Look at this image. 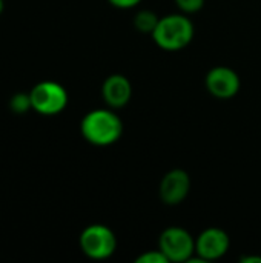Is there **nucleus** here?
<instances>
[{
	"label": "nucleus",
	"mask_w": 261,
	"mask_h": 263,
	"mask_svg": "<svg viewBox=\"0 0 261 263\" xmlns=\"http://www.w3.org/2000/svg\"><path fill=\"white\" fill-rule=\"evenodd\" d=\"M9 108L15 114H25V112H28L32 108V105H31V96L29 94H25V92L14 94L11 97V100H9Z\"/></svg>",
	"instance_id": "obj_11"
},
{
	"label": "nucleus",
	"mask_w": 261,
	"mask_h": 263,
	"mask_svg": "<svg viewBox=\"0 0 261 263\" xmlns=\"http://www.w3.org/2000/svg\"><path fill=\"white\" fill-rule=\"evenodd\" d=\"M80 131L85 140L95 146H109L123 134V122L114 109H92L82 119Z\"/></svg>",
	"instance_id": "obj_1"
},
{
	"label": "nucleus",
	"mask_w": 261,
	"mask_h": 263,
	"mask_svg": "<svg viewBox=\"0 0 261 263\" xmlns=\"http://www.w3.org/2000/svg\"><path fill=\"white\" fill-rule=\"evenodd\" d=\"M243 263H261V257L260 256H246L242 259Z\"/></svg>",
	"instance_id": "obj_15"
},
{
	"label": "nucleus",
	"mask_w": 261,
	"mask_h": 263,
	"mask_svg": "<svg viewBox=\"0 0 261 263\" xmlns=\"http://www.w3.org/2000/svg\"><path fill=\"white\" fill-rule=\"evenodd\" d=\"M231 247V240L226 231L222 228H206L195 239V254L205 262L218 260L223 257Z\"/></svg>",
	"instance_id": "obj_6"
},
{
	"label": "nucleus",
	"mask_w": 261,
	"mask_h": 263,
	"mask_svg": "<svg viewBox=\"0 0 261 263\" xmlns=\"http://www.w3.org/2000/svg\"><path fill=\"white\" fill-rule=\"evenodd\" d=\"M158 22H160V17L154 11H149V9H142L134 17V26L137 28V31L143 34H151V35L154 29L157 28Z\"/></svg>",
	"instance_id": "obj_10"
},
{
	"label": "nucleus",
	"mask_w": 261,
	"mask_h": 263,
	"mask_svg": "<svg viewBox=\"0 0 261 263\" xmlns=\"http://www.w3.org/2000/svg\"><path fill=\"white\" fill-rule=\"evenodd\" d=\"M191 191V177L185 170H171L165 174L160 182L158 194L163 203L178 205L182 203Z\"/></svg>",
	"instance_id": "obj_8"
},
{
	"label": "nucleus",
	"mask_w": 261,
	"mask_h": 263,
	"mask_svg": "<svg viewBox=\"0 0 261 263\" xmlns=\"http://www.w3.org/2000/svg\"><path fill=\"white\" fill-rule=\"evenodd\" d=\"M112 6L115 8H120V9H129V8H134L137 6L142 0H108Z\"/></svg>",
	"instance_id": "obj_14"
},
{
	"label": "nucleus",
	"mask_w": 261,
	"mask_h": 263,
	"mask_svg": "<svg viewBox=\"0 0 261 263\" xmlns=\"http://www.w3.org/2000/svg\"><path fill=\"white\" fill-rule=\"evenodd\" d=\"M158 250L169 262H188L195 254V239L185 228L169 227L160 234Z\"/></svg>",
	"instance_id": "obj_5"
},
{
	"label": "nucleus",
	"mask_w": 261,
	"mask_h": 263,
	"mask_svg": "<svg viewBox=\"0 0 261 263\" xmlns=\"http://www.w3.org/2000/svg\"><path fill=\"white\" fill-rule=\"evenodd\" d=\"M152 39L165 51H180L192 42L194 25L185 14H169L160 18Z\"/></svg>",
	"instance_id": "obj_2"
},
{
	"label": "nucleus",
	"mask_w": 261,
	"mask_h": 263,
	"mask_svg": "<svg viewBox=\"0 0 261 263\" xmlns=\"http://www.w3.org/2000/svg\"><path fill=\"white\" fill-rule=\"evenodd\" d=\"M80 248L85 256L94 260H105L115 253L117 239L114 231L102 223L86 227L80 234Z\"/></svg>",
	"instance_id": "obj_3"
},
{
	"label": "nucleus",
	"mask_w": 261,
	"mask_h": 263,
	"mask_svg": "<svg viewBox=\"0 0 261 263\" xmlns=\"http://www.w3.org/2000/svg\"><path fill=\"white\" fill-rule=\"evenodd\" d=\"M175 3L185 14L198 12L205 6V0H175Z\"/></svg>",
	"instance_id": "obj_13"
},
{
	"label": "nucleus",
	"mask_w": 261,
	"mask_h": 263,
	"mask_svg": "<svg viewBox=\"0 0 261 263\" xmlns=\"http://www.w3.org/2000/svg\"><path fill=\"white\" fill-rule=\"evenodd\" d=\"M102 96L109 108H123L129 103L132 96L131 82L123 74H112L105 79L102 85Z\"/></svg>",
	"instance_id": "obj_9"
},
{
	"label": "nucleus",
	"mask_w": 261,
	"mask_h": 263,
	"mask_svg": "<svg viewBox=\"0 0 261 263\" xmlns=\"http://www.w3.org/2000/svg\"><path fill=\"white\" fill-rule=\"evenodd\" d=\"M169 260L166 259V256L160 251V250H154V251H146L143 254H140L135 263H168Z\"/></svg>",
	"instance_id": "obj_12"
},
{
	"label": "nucleus",
	"mask_w": 261,
	"mask_h": 263,
	"mask_svg": "<svg viewBox=\"0 0 261 263\" xmlns=\"http://www.w3.org/2000/svg\"><path fill=\"white\" fill-rule=\"evenodd\" d=\"M31 105L32 109L42 116H55L60 114L68 105L66 89L52 80H43L37 83L31 91Z\"/></svg>",
	"instance_id": "obj_4"
},
{
	"label": "nucleus",
	"mask_w": 261,
	"mask_h": 263,
	"mask_svg": "<svg viewBox=\"0 0 261 263\" xmlns=\"http://www.w3.org/2000/svg\"><path fill=\"white\" fill-rule=\"evenodd\" d=\"M206 89L217 99H232L238 94L242 82L238 74L229 66H215L206 76Z\"/></svg>",
	"instance_id": "obj_7"
},
{
	"label": "nucleus",
	"mask_w": 261,
	"mask_h": 263,
	"mask_svg": "<svg viewBox=\"0 0 261 263\" xmlns=\"http://www.w3.org/2000/svg\"><path fill=\"white\" fill-rule=\"evenodd\" d=\"M3 9H5V2H3V0H0V14L3 12Z\"/></svg>",
	"instance_id": "obj_16"
}]
</instances>
